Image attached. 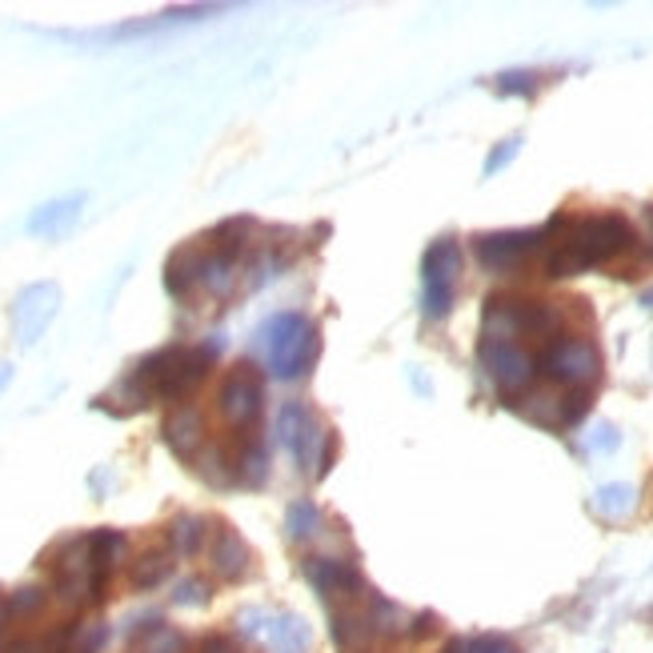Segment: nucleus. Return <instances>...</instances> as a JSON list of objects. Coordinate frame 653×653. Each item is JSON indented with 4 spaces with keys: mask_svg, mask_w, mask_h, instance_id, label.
I'll return each mask as SVG.
<instances>
[{
    "mask_svg": "<svg viewBox=\"0 0 653 653\" xmlns=\"http://www.w3.org/2000/svg\"><path fill=\"white\" fill-rule=\"evenodd\" d=\"M633 245V229L618 213L553 217L545 225V277H577L618 261Z\"/></svg>",
    "mask_w": 653,
    "mask_h": 653,
    "instance_id": "obj_1",
    "label": "nucleus"
},
{
    "mask_svg": "<svg viewBox=\"0 0 653 653\" xmlns=\"http://www.w3.org/2000/svg\"><path fill=\"white\" fill-rule=\"evenodd\" d=\"M217 357V345H169V350L148 353L129 377L121 381L117 397H129L136 406L148 401H185L197 394V385L209 377Z\"/></svg>",
    "mask_w": 653,
    "mask_h": 653,
    "instance_id": "obj_2",
    "label": "nucleus"
},
{
    "mask_svg": "<svg viewBox=\"0 0 653 653\" xmlns=\"http://www.w3.org/2000/svg\"><path fill=\"white\" fill-rule=\"evenodd\" d=\"M277 438H281L285 450L294 453L305 474H313V477H325L333 457H337L333 429L317 413H309L301 401H289V406L277 413Z\"/></svg>",
    "mask_w": 653,
    "mask_h": 653,
    "instance_id": "obj_3",
    "label": "nucleus"
},
{
    "mask_svg": "<svg viewBox=\"0 0 653 653\" xmlns=\"http://www.w3.org/2000/svg\"><path fill=\"white\" fill-rule=\"evenodd\" d=\"M269 337V369L281 381H297L309 373V365L317 361V329L309 317L301 313H277L265 325Z\"/></svg>",
    "mask_w": 653,
    "mask_h": 653,
    "instance_id": "obj_4",
    "label": "nucleus"
},
{
    "mask_svg": "<svg viewBox=\"0 0 653 653\" xmlns=\"http://www.w3.org/2000/svg\"><path fill=\"white\" fill-rule=\"evenodd\" d=\"M538 373L557 389H589L601 377V350L589 337H553L538 353Z\"/></svg>",
    "mask_w": 653,
    "mask_h": 653,
    "instance_id": "obj_5",
    "label": "nucleus"
},
{
    "mask_svg": "<svg viewBox=\"0 0 653 653\" xmlns=\"http://www.w3.org/2000/svg\"><path fill=\"white\" fill-rule=\"evenodd\" d=\"M482 369L489 373V381L497 385V394L506 397L509 406H518L525 389L538 377V357L525 350V341H497V337H482Z\"/></svg>",
    "mask_w": 653,
    "mask_h": 653,
    "instance_id": "obj_6",
    "label": "nucleus"
},
{
    "mask_svg": "<svg viewBox=\"0 0 653 653\" xmlns=\"http://www.w3.org/2000/svg\"><path fill=\"white\" fill-rule=\"evenodd\" d=\"M217 409L225 417V425L241 438L257 429L261 413H265V377L257 373V365L241 361L225 373V381L217 389Z\"/></svg>",
    "mask_w": 653,
    "mask_h": 653,
    "instance_id": "obj_7",
    "label": "nucleus"
},
{
    "mask_svg": "<svg viewBox=\"0 0 653 653\" xmlns=\"http://www.w3.org/2000/svg\"><path fill=\"white\" fill-rule=\"evenodd\" d=\"M457 277H462V245L453 237H441L429 245L425 265H421V305L429 321H445L457 297Z\"/></svg>",
    "mask_w": 653,
    "mask_h": 653,
    "instance_id": "obj_8",
    "label": "nucleus"
},
{
    "mask_svg": "<svg viewBox=\"0 0 653 653\" xmlns=\"http://www.w3.org/2000/svg\"><path fill=\"white\" fill-rule=\"evenodd\" d=\"M541 248H545V229H518V233H485V237H477L474 257L489 273H513Z\"/></svg>",
    "mask_w": 653,
    "mask_h": 653,
    "instance_id": "obj_9",
    "label": "nucleus"
},
{
    "mask_svg": "<svg viewBox=\"0 0 653 653\" xmlns=\"http://www.w3.org/2000/svg\"><path fill=\"white\" fill-rule=\"evenodd\" d=\"M301 574L309 577V586L325 597V601L350 606V601H361V597L369 594L361 569L353 562H345V557H305Z\"/></svg>",
    "mask_w": 653,
    "mask_h": 653,
    "instance_id": "obj_10",
    "label": "nucleus"
},
{
    "mask_svg": "<svg viewBox=\"0 0 653 653\" xmlns=\"http://www.w3.org/2000/svg\"><path fill=\"white\" fill-rule=\"evenodd\" d=\"M121 550H124V538L117 530L89 533V601L92 606H101L104 594H109V582H113Z\"/></svg>",
    "mask_w": 653,
    "mask_h": 653,
    "instance_id": "obj_11",
    "label": "nucleus"
},
{
    "mask_svg": "<svg viewBox=\"0 0 653 653\" xmlns=\"http://www.w3.org/2000/svg\"><path fill=\"white\" fill-rule=\"evenodd\" d=\"M257 638H265L269 653H309L313 633L297 613H277V618H261Z\"/></svg>",
    "mask_w": 653,
    "mask_h": 653,
    "instance_id": "obj_12",
    "label": "nucleus"
},
{
    "mask_svg": "<svg viewBox=\"0 0 653 653\" xmlns=\"http://www.w3.org/2000/svg\"><path fill=\"white\" fill-rule=\"evenodd\" d=\"M209 562H213L217 577H225V582H241V577L248 574V545L237 538V530L217 525L213 545H209Z\"/></svg>",
    "mask_w": 653,
    "mask_h": 653,
    "instance_id": "obj_13",
    "label": "nucleus"
},
{
    "mask_svg": "<svg viewBox=\"0 0 653 653\" xmlns=\"http://www.w3.org/2000/svg\"><path fill=\"white\" fill-rule=\"evenodd\" d=\"M165 441L173 445V453H180V457H192V453H197V445H204L201 413H197L192 406L173 409V417L165 421Z\"/></svg>",
    "mask_w": 653,
    "mask_h": 653,
    "instance_id": "obj_14",
    "label": "nucleus"
},
{
    "mask_svg": "<svg viewBox=\"0 0 653 653\" xmlns=\"http://www.w3.org/2000/svg\"><path fill=\"white\" fill-rule=\"evenodd\" d=\"M204 538H209V521L192 518V513H180V518L169 525V550H173V557H192V553H201Z\"/></svg>",
    "mask_w": 653,
    "mask_h": 653,
    "instance_id": "obj_15",
    "label": "nucleus"
},
{
    "mask_svg": "<svg viewBox=\"0 0 653 653\" xmlns=\"http://www.w3.org/2000/svg\"><path fill=\"white\" fill-rule=\"evenodd\" d=\"M169 574H173V550H148L133 562L129 582H133V589H157Z\"/></svg>",
    "mask_w": 653,
    "mask_h": 653,
    "instance_id": "obj_16",
    "label": "nucleus"
},
{
    "mask_svg": "<svg viewBox=\"0 0 653 653\" xmlns=\"http://www.w3.org/2000/svg\"><path fill=\"white\" fill-rule=\"evenodd\" d=\"M285 530H289V538H294V541L317 538V533H321V509H317L313 501H297V506H289Z\"/></svg>",
    "mask_w": 653,
    "mask_h": 653,
    "instance_id": "obj_17",
    "label": "nucleus"
},
{
    "mask_svg": "<svg viewBox=\"0 0 653 653\" xmlns=\"http://www.w3.org/2000/svg\"><path fill=\"white\" fill-rule=\"evenodd\" d=\"M594 509L601 513V518H609V521L626 518V513L633 509V489H630V485H606V489H597Z\"/></svg>",
    "mask_w": 653,
    "mask_h": 653,
    "instance_id": "obj_18",
    "label": "nucleus"
},
{
    "mask_svg": "<svg viewBox=\"0 0 653 653\" xmlns=\"http://www.w3.org/2000/svg\"><path fill=\"white\" fill-rule=\"evenodd\" d=\"M45 601H48L45 589H36V586L16 589L12 597H4V606H9V621H29V618H36V613L45 609Z\"/></svg>",
    "mask_w": 653,
    "mask_h": 653,
    "instance_id": "obj_19",
    "label": "nucleus"
},
{
    "mask_svg": "<svg viewBox=\"0 0 653 653\" xmlns=\"http://www.w3.org/2000/svg\"><path fill=\"white\" fill-rule=\"evenodd\" d=\"M445 653H518V645L497 633H482V638H457L445 645Z\"/></svg>",
    "mask_w": 653,
    "mask_h": 653,
    "instance_id": "obj_20",
    "label": "nucleus"
},
{
    "mask_svg": "<svg viewBox=\"0 0 653 653\" xmlns=\"http://www.w3.org/2000/svg\"><path fill=\"white\" fill-rule=\"evenodd\" d=\"M104 642H109V626L104 621H89V626H77L73 642H68V653H101Z\"/></svg>",
    "mask_w": 653,
    "mask_h": 653,
    "instance_id": "obj_21",
    "label": "nucleus"
},
{
    "mask_svg": "<svg viewBox=\"0 0 653 653\" xmlns=\"http://www.w3.org/2000/svg\"><path fill=\"white\" fill-rule=\"evenodd\" d=\"M209 597H213V589H209L204 577H185V582L173 586V601H177V606H204Z\"/></svg>",
    "mask_w": 653,
    "mask_h": 653,
    "instance_id": "obj_22",
    "label": "nucleus"
},
{
    "mask_svg": "<svg viewBox=\"0 0 653 653\" xmlns=\"http://www.w3.org/2000/svg\"><path fill=\"white\" fill-rule=\"evenodd\" d=\"M538 89V77H533V73H506V77H497V92H521V97H525V92H533Z\"/></svg>",
    "mask_w": 653,
    "mask_h": 653,
    "instance_id": "obj_23",
    "label": "nucleus"
},
{
    "mask_svg": "<svg viewBox=\"0 0 653 653\" xmlns=\"http://www.w3.org/2000/svg\"><path fill=\"white\" fill-rule=\"evenodd\" d=\"M518 148H521L518 136H513V141H501V145H497L494 153H489V161H485V177H494V173L501 169V165H509V161L518 157Z\"/></svg>",
    "mask_w": 653,
    "mask_h": 653,
    "instance_id": "obj_24",
    "label": "nucleus"
},
{
    "mask_svg": "<svg viewBox=\"0 0 653 653\" xmlns=\"http://www.w3.org/2000/svg\"><path fill=\"white\" fill-rule=\"evenodd\" d=\"M201 653H241V650L233 638H225V633H209V638L201 642Z\"/></svg>",
    "mask_w": 653,
    "mask_h": 653,
    "instance_id": "obj_25",
    "label": "nucleus"
},
{
    "mask_svg": "<svg viewBox=\"0 0 653 653\" xmlns=\"http://www.w3.org/2000/svg\"><path fill=\"white\" fill-rule=\"evenodd\" d=\"M9 377H12V369H9V365H0V389L9 385Z\"/></svg>",
    "mask_w": 653,
    "mask_h": 653,
    "instance_id": "obj_26",
    "label": "nucleus"
},
{
    "mask_svg": "<svg viewBox=\"0 0 653 653\" xmlns=\"http://www.w3.org/2000/svg\"><path fill=\"white\" fill-rule=\"evenodd\" d=\"M642 305H650V309H653V289H650V294L642 297Z\"/></svg>",
    "mask_w": 653,
    "mask_h": 653,
    "instance_id": "obj_27",
    "label": "nucleus"
},
{
    "mask_svg": "<svg viewBox=\"0 0 653 653\" xmlns=\"http://www.w3.org/2000/svg\"><path fill=\"white\" fill-rule=\"evenodd\" d=\"M141 653H145V650H141Z\"/></svg>",
    "mask_w": 653,
    "mask_h": 653,
    "instance_id": "obj_28",
    "label": "nucleus"
}]
</instances>
